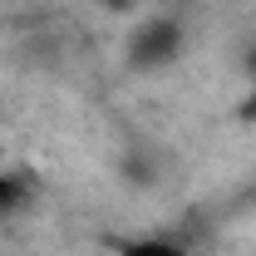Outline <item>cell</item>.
<instances>
[{"mask_svg": "<svg viewBox=\"0 0 256 256\" xmlns=\"http://www.w3.org/2000/svg\"><path fill=\"white\" fill-rule=\"evenodd\" d=\"M25 197H30V182H25L15 168H0V217L20 212V207H25Z\"/></svg>", "mask_w": 256, "mask_h": 256, "instance_id": "obj_2", "label": "cell"}, {"mask_svg": "<svg viewBox=\"0 0 256 256\" xmlns=\"http://www.w3.org/2000/svg\"><path fill=\"white\" fill-rule=\"evenodd\" d=\"M118 256H192L178 236H138V242H128Z\"/></svg>", "mask_w": 256, "mask_h": 256, "instance_id": "obj_3", "label": "cell"}, {"mask_svg": "<svg viewBox=\"0 0 256 256\" xmlns=\"http://www.w3.org/2000/svg\"><path fill=\"white\" fill-rule=\"evenodd\" d=\"M182 44H188L182 20H178V15H153V20H143L138 30L128 34V69L158 74V69H168V64H178Z\"/></svg>", "mask_w": 256, "mask_h": 256, "instance_id": "obj_1", "label": "cell"}]
</instances>
